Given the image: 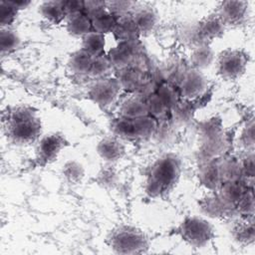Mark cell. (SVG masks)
<instances>
[{"label": "cell", "mask_w": 255, "mask_h": 255, "mask_svg": "<svg viewBox=\"0 0 255 255\" xmlns=\"http://www.w3.org/2000/svg\"><path fill=\"white\" fill-rule=\"evenodd\" d=\"M131 17L139 34L150 32L157 22V15L151 8H140Z\"/></svg>", "instance_id": "obj_19"}, {"label": "cell", "mask_w": 255, "mask_h": 255, "mask_svg": "<svg viewBox=\"0 0 255 255\" xmlns=\"http://www.w3.org/2000/svg\"><path fill=\"white\" fill-rule=\"evenodd\" d=\"M199 176L202 184L211 190L220 187L223 179L220 165L215 162H210L204 165L200 171Z\"/></svg>", "instance_id": "obj_22"}, {"label": "cell", "mask_w": 255, "mask_h": 255, "mask_svg": "<svg viewBox=\"0 0 255 255\" xmlns=\"http://www.w3.org/2000/svg\"><path fill=\"white\" fill-rule=\"evenodd\" d=\"M106 47V37L104 34L92 31L82 38V48L93 57L104 55Z\"/></svg>", "instance_id": "obj_20"}, {"label": "cell", "mask_w": 255, "mask_h": 255, "mask_svg": "<svg viewBox=\"0 0 255 255\" xmlns=\"http://www.w3.org/2000/svg\"><path fill=\"white\" fill-rule=\"evenodd\" d=\"M108 58L114 67L127 69L134 58L132 41H120L117 46L109 51Z\"/></svg>", "instance_id": "obj_13"}, {"label": "cell", "mask_w": 255, "mask_h": 255, "mask_svg": "<svg viewBox=\"0 0 255 255\" xmlns=\"http://www.w3.org/2000/svg\"><path fill=\"white\" fill-rule=\"evenodd\" d=\"M94 58L83 49H80L72 53L68 64L72 72L79 75H90Z\"/></svg>", "instance_id": "obj_18"}, {"label": "cell", "mask_w": 255, "mask_h": 255, "mask_svg": "<svg viewBox=\"0 0 255 255\" xmlns=\"http://www.w3.org/2000/svg\"><path fill=\"white\" fill-rule=\"evenodd\" d=\"M62 175L70 184H78L85 176V168L77 160H68L62 166Z\"/></svg>", "instance_id": "obj_25"}, {"label": "cell", "mask_w": 255, "mask_h": 255, "mask_svg": "<svg viewBox=\"0 0 255 255\" xmlns=\"http://www.w3.org/2000/svg\"><path fill=\"white\" fill-rule=\"evenodd\" d=\"M207 88V81L201 71L194 68L186 71L180 81V95L187 100L201 96Z\"/></svg>", "instance_id": "obj_9"}, {"label": "cell", "mask_w": 255, "mask_h": 255, "mask_svg": "<svg viewBox=\"0 0 255 255\" xmlns=\"http://www.w3.org/2000/svg\"><path fill=\"white\" fill-rule=\"evenodd\" d=\"M241 140H242V143L246 147H253V144H254V125H253V122H251L249 125H247V127L243 130Z\"/></svg>", "instance_id": "obj_34"}, {"label": "cell", "mask_w": 255, "mask_h": 255, "mask_svg": "<svg viewBox=\"0 0 255 255\" xmlns=\"http://www.w3.org/2000/svg\"><path fill=\"white\" fill-rule=\"evenodd\" d=\"M67 31L74 37L83 38L85 35L94 31L90 17L82 11L67 16Z\"/></svg>", "instance_id": "obj_15"}, {"label": "cell", "mask_w": 255, "mask_h": 255, "mask_svg": "<svg viewBox=\"0 0 255 255\" xmlns=\"http://www.w3.org/2000/svg\"><path fill=\"white\" fill-rule=\"evenodd\" d=\"M113 32L120 41H133L139 35L131 16H123L117 19V24Z\"/></svg>", "instance_id": "obj_21"}, {"label": "cell", "mask_w": 255, "mask_h": 255, "mask_svg": "<svg viewBox=\"0 0 255 255\" xmlns=\"http://www.w3.org/2000/svg\"><path fill=\"white\" fill-rule=\"evenodd\" d=\"M158 97L162 100V102L166 105L167 108L173 106L176 103V93L170 85H162L157 92Z\"/></svg>", "instance_id": "obj_32"}, {"label": "cell", "mask_w": 255, "mask_h": 255, "mask_svg": "<svg viewBox=\"0 0 255 255\" xmlns=\"http://www.w3.org/2000/svg\"><path fill=\"white\" fill-rule=\"evenodd\" d=\"M39 13L47 22L52 24H59L67 18L63 1L42 2L39 6Z\"/></svg>", "instance_id": "obj_16"}, {"label": "cell", "mask_w": 255, "mask_h": 255, "mask_svg": "<svg viewBox=\"0 0 255 255\" xmlns=\"http://www.w3.org/2000/svg\"><path fill=\"white\" fill-rule=\"evenodd\" d=\"M120 82L116 79H99L89 90V97L99 106L107 107L113 104L121 91Z\"/></svg>", "instance_id": "obj_7"}, {"label": "cell", "mask_w": 255, "mask_h": 255, "mask_svg": "<svg viewBox=\"0 0 255 255\" xmlns=\"http://www.w3.org/2000/svg\"><path fill=\"white\" fill-rule=\"evenodd\" d=\"M241 169L245 172L246 175H253L254 172V160H253V154H251L250 156H247V158L245 159Z\"/></svg>", "instance_id": "obj_35"}, {"label": "cell", "mask_w": 255, "mask_h": 255, "mask_svg": "<svg viewBox=\"0 0 255 255\" xmlns=\"http://www.w3.org/2000/svg\"><path fill=\"white\" fill-rule=\"evenodd\" d=\"M108 240L111 248L119 254L143 253L149 245L145 233L131 225L117 227L111 232Z\"/></svg>", "instance_id": "obj_3"}, {"label": "cell", "mask_w": 255, "mask_h": 255, "mask_svg": "<svg viewBox=\"0 0 255 255\" xmlns=\"http://www.w3.org/2000/svg\"><path fill=\"white\" fill-rule=\"evenodd\" d=\"M121 115L128 119H137L148 115L145 102L137 98H130L123 103L121 107Z\"/></svg>", "instance_id": "obj_24"}, {"label": "cell", "mask_w": 255, "mask_h": 255, "mask_svg": "<svg viewBox=\"0 0 255 255\" xmlns=\"http://www.w3.org/2000/svg\"><path fill=\"white\" fill-rule=\"evenodd\" d=\"M6 130L9 138L17 144L34 142L41 134V122L35 112L17 108L8 114Z\"/></svg>", "instance_id": "obj_2"}, {"label": "cell", "mask_w": 255, "mask_h": 255, "mask_svg": "<svg viewBox=\"0 0 255 255\" xmlns=\"http://www.w3.org/2000/svg\"><path fill=\"white\" fill-rule=\"evenodd\" d=\"M145 105L147 108L148 115H152L153 118L164 115L165 111L168 109L157 94L150 96L148 100L145 102Z\"/></svg>", "instance_id": "obj_29"}, {"label": "cell", "mask_w": 255, "mask_h": 255, "mask_svg": "<svg viewBox=\"0 0 255 255\" xmlns=\"http://www.w3.org/2000/svg\"><path fill=\"white\" fill-rule=\"evenodd\" d=\"M114 66L112 65L110 59L108 57H105L104 55L95 57L93 66L90 72V76L98 79H104L107 78L110 71L112 70Z\"/></svg>", "instance_id": "obj_28"}, {"label": "cell", "mask_w": 255, "mask_h": 255, "mask_svg": "<svg viewBox=\"0 0 255 255\" xmlns=\"http://www.w3.org/2000/svg\"><path fill=\"white\" fill-rule=\"evenodd\" d=\"M225 25L220 17L215 15H209L204 18L196 27V37L200 44H208V42L220 38L225 31Z\"/></svg>", "instance_id": "obj_11"}, {"label": "cell", "mask_w": 255, "mask_h": 255, "mask_svg": "<svg viewBox=\"0 0 255 255\" xmlns=\"http://www.w3.org/2000/svg\"><path fill=\"white\" fill-rule=\"evenodd\" d=\"M179 234L183 241L194 248H202L214 237L212 224L199 216H187L179 226Z\"/></svg>", "instance_id": "obj_5"}, {"label": "cell", "mask_w": 255, "mask_h": 255, "mask_svg": "<svg viewBox=\"0 0 255 255\" xmlns=\"http://www.w3.org/2000/svg\"><path fill=\"white\" fill-rule=\"evenodd\" d=\"M87 15L91 19L94 31L104 35L114 31L117 24V18L111 11H109L107 6Z\"/></svg>", "instance_id": "obj_14"}, {"label": "cell", "mask_w": 255, "mask_h": 255, "mask_svg": "<svg viewBox=\"0 0 255 255\" xmlns=\"http://www.w3.org/2000/svg\"><path fill=\"white\" fill-rule=\"evenodd\" d=\"M112 129L115 135L120 138L141 139L154 134L157 129V123L150 115L137 119L122 117L113 123Z\"/></svg>", "instance_id": "obj_4"}, {"label": "cell", "mask_w": 255, "mask_h": 255, "mask_svg": "<svg viewBox=\"0 0 255 255\" xmlns=\"http://www.w3.org/2000/svg\"><path fill=\"white\" fill-rule=\"evenodd\" d=\"M238 211L242 215H253V210H254V197H253V192L252 190L245 191L236 204Z\"/></svg>", "instance_id": "obj_31"}, {"label": "cell", "mask_w": 255, "mask_h": 255, "mask_svg": "<svg viewBox=\"0 0 255 255\" xmlns=\"http://www.w3.org/2000/svg\"><path fill=\"white\" fill-rule=\"evenodd\" d=\"M233 237L238 242H252L254 239V227L253 224H241L237 225L233 231Z\"/></svg>", "instance_id": "obj_30"}, {"label": "cell", "mask_w": 255, "mask_h": 255, "mask_svg": "<svg viewBox=\"0 0 255 255\" xmlns=\"http://www.w3.org/2000/svg\"><path fill=\"white\" fill-rule=\"evenodd\" d=\"M214 59V52L209 44H200L194 47L190 56L192 68L199 71L210 67Z\"/></svg>", "instance_id": "obj_17"}, {"label": "cell", "mask_w": 255, "mask_h": 255, "mask_svg": "<svg viewBox=\"0 0 255 255\" xmlns=\"http://www.w3.org/2000/svg\"><path fill=\"white\" fill-rule=\"evenodd\" d=\"M21 37L11 27L1 28L0 32V50L2 56L15 52L21 46Z\"/></svg>", "instance_id": "obj_23"}, {"label": "cell", "mask_w": 255, "mask_h": 255, "mask_svg": "<svg viewBox=\"0 0 255 255\" xmlns=\"http://www.w3.org/2000/svg\"><path fill=\"white\" fill-rule=\"evenodd\" d=\"M181 172L180 159L174 153H166L151 165L146 181L145 191L151 197H161L176 185Z\"/></svg>", "instance_id": "obj_1"}, {"label": "cell", "mask_w": 255, "mask_h": 255, "mask_svg": "<svg viewBox=\"0 0 255 255\" xmlns=\"http://www.w3.org/2000/svg\"><path fill=\"white\" fill-rule=\"evenodd\" d=\"M140 80V77L134 71H126L121 79L119 80L122 88L126 89H134Z\"/></svg>", "instance_id": "obj_33"}, {"label": "cell", "mask_w": 255, "mask_h": 255, "mask_svg": "<svg viewBox=\"0 0 255 255\" xmlns=\"http://www.w3.org/2000/svg\"><path fill=\"white\" fill-rule=\"evenodd\" d=\"M244 189L240 183L235 180L228 181L221 187L220 197L230 206L236 205L244 193Z\"/></svg>", "instance_id": "obj_26"}, {"label": "cell", "mask_w": 255, "mask_h": 255, "mask_svg": "<svg viewBox=\"0 0 255 255\" xmlns=\"http://www.w3.org/2000/svg\"><path fill=\"white\" fill-rule=\"evenodd\" d=\"M248 66V56L240 50L229 49L218 57L216 68L218 75L228 81L240 78Z\"/></svg>", "instance_id": "obj_6"}, {"label": "cell", "mask_w": 255, "mask_h": 255, "mask_svg": "<svg viewBox=\"0 0 255 255\" xmlns=\"http://www.w3.org/2000/svg\"><path fill=\"white\" fill-rule=\"evenodd\" d=\"M19 9L15 7L12 1H1L0 2V23L1 28H8L14 23L17 18Z\"/></svg>", "instance_id": "obj_27"}, {"label": "cell", "mask_w": 255, "mask_h": 255, "mask_svg": "<svg viewBox=\"0 0 255 255\" xmlns=\"http://www.w3.org/2000/svg\"><path fill=\"white\" fill-rule=\"evenodd\" d=\"M67 143L66 137L60 132H49L41 136L37 144L38 159L42 163L54 161Z\"/></svg>", "instance_id": "obj_8"}, {"label": "cell", "mask_w": 255, "mask_h": 255, "mask_svg": "<svg viewBox=\"0 0 255 255\" xmlns=\"http://www.w3.org/2000/svg\"><path fill=\"white\" fill-rule=\"evenodd\" d=\"M248 3L245 1H224L220 4L217 15L225 26H239L247 16Z\"/></svg>", "instance_id": "obj_10"}, {"label": "cell", "mask_w": 255, "mask_h": 255, "mask_svg": "<svg viewBox=\"0 0 255 255\" xmlns=\"http://www.w3.org/2000/svg\"><path fill=\"white\" fill-rule=\"evenodd\" d=\"M125 145L118 136H105L97 144V153L107 162L120 160L125 154Z\"/></svg>", "instance_id": "obj_12"}]
</instances>
